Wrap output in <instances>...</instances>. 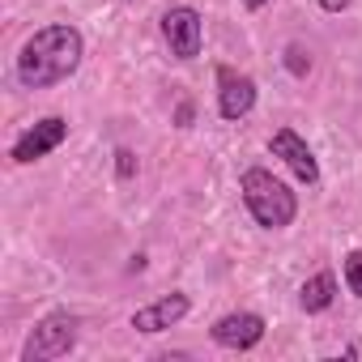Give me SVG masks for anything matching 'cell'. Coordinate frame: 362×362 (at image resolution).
Returning a JSON list of instances; mask_svg holds the SVG:
<instances>
[{"label":"cell","instance_id":"6da1fadb","mask_svg":"<svg viewBox=\"0 0 362 362\" xmlns=\"http://www.w3.org/2000/svg\"><path fill=\"white\" fill-rule=\"evenodd\" d=\"M81 56H86V43H81L77 26H43L18 52V81L26 90H47V86L73 77Z\"/></svg>","mask_w":362,"mask_h":362},{"label":"cell","instance_id":"7a4b0ae2","mask_svg":"<svg viewBox=\"0 0 362 362\" xmlns=\"http://www.w3.org/2000/svg\"><path fill=\"white\" fill-rule=\"evenodd\" d=\"M239 192H243V201H247L252 218H256L260 226H269V230H281V226H290V222H294V214H298V201H294V192L281 184V179H277L273 170H264V166H252V170H243V179H239Z\"/></svg>","mask_w":362,"mask_h":362},{"label":"cell","instance_id":"3957f363","mask_svg":"<svg viewBox=\"0 0 362 362\" xmlns=\"http://www.w3.org/2000/svg\"><path fill=\"white\" fill-rule=\"evenodd\" d=\"M73 345H77V315L52 311V315H43V320L35 324V332L26 337L22 362H52V358H64Z\"/></svg>","mask_w":362,"mask_h":362},{"label":"cell","instance_id":"277c9868","mask_svg":"<svg viewBox=\"0 0 362 362\" xmlns=\"http://www.w3.org/2000/svg\"><path fill=\"white\" fill-rule=\"evenodd\" d=\"M201 35H205V22L192 5H175L162 13V39L170 47L175 60H192L201 56Z\"/></svg>","mask_w":362,"mask_h":362},{"label":"cell","instance_id":"5b68a950","mask_svg":"<svg viewBox=\"0 0 362 362\" xmlns=\"http://www.w3.org/2000/svg\"><path fill=\"white\" fill-rule=\"evenodd\" d=\"M64 136H69V119H60V115H47V119H39L35 128H26L18 141H13V162H39V158H47L52 149H60L64 145Z\"/></svg>","mask_w":362,"mask_h":362},{"label":"cell","instance_id":"8992f818","mask_svg":"<svg viewBox=\"0 0 362 362\" xmlns=\"http://www.w3.org/2000/svg\"><path fill=\"white\" fill-rule=\"evenodd\" d=\"M209 337H214L222 349H252V345H260V337H264V320H260L256 311H230V315H222V320L209 328Z\"/></svg>","mask_w":362,"mask_h":362},{"label":"cell","instance_id":"52a82bcc","mask_svg":"<svg viewBox=\"0 0 362 362\" xmlns=\"http://www.w3.org/2000/svg\"><path fill=\"white\" fill-rule=\"evenodd\" d=\"M269 149L303 179V184H320V162H315V153L307 149V141H303L294 128H277L273 141H269Z\"/></svg>","mask_w":362,"mask_h":362},{"label":"cell","instance_id":"ba28073f","mask_svg":"<svg viewBox=\"0 0 362 362\" xmlns=\"http://www.w3.org/2000/svg\"><path fill=\"white\" fill-rule=\"evenodd\" d=\"M256 107V81L235 69H218V111L226 119H243Z\"/></svg>","mask_w":362,"mask_h":362},{"label":"cell","instance_id":"9c48e42d","mask_svg":"<svg viewBox=\"0 0 362 362\" xmlns=\"http://www.w3.org/2000/svg\"><path fill=\"white\" fill-rule=\"evenodd\" d=\"M188 307H192L188 294H166V298L141 307V311L132 315V328H136V332H162V328H175L179 320L188 315Z\"/></svg>","mask_w":362,"mask_h":362},{"label":"cell","instance_id":"30bf717a","mask_svg":"<svg viewBox=\"0 0 362 362\" xmlns=\"http://www.w3.org/2000/svg\"><path fill=\"white\" fill-rule=\"evenodd\" d=\"M332 298H337V277H332V273H315V277H307L303 290H298V307L311 311V315H315V311H328Z\"/></svg>","mask_w":362,"mask_h":362},{"label":"cell","instance_id":"8fae6325","mask_svg":"<svg viewBox=\"0 0 362 362\" xmlns=\"http://www.w3.org/2000/svg\"><path fill=\"white\" fill-rule=\"evenodd\" d=\"M345 286H349V294L362 298V252H349L345 256Z\"/></svg>","mask_w":362,"mask_h":362},{"label":"cell","instance_id":"7c38bea8","mask_svg":"<svg viewBox=\"0 0 362 362\" xmlns=\"http://www.w3.org/2000/svg\"><path fill=\"white\" fill-rule=\"evenodd\" d=\"M286 69H290L294 77H303V73L311 69V60H307V52H303V47H286Z\"/></svg>","mask_w":362,"mask_h":362},{"label":"cell","instance_id":"4fadbf2b","mask_svg":"<svg viewBox=\"0 0 362 362\" xmlns=\"http://www.w3.org/2000/svg\"><path fill=\"white\" fill-rule=\"evenodd\" d=\"M115 158H119V175H124V179H128V175H132V170H136V162H132V153H128V149H119V153H115Z\"/></svg>","mask_w":362,"mask_h":362},{"label":"cell","instance_id":"5bb4252c","mask_svg":"<svg viewBox=\"0 0 362 362\" xmlns=\"http://www.w3.org/2000/svg\"><path fill=\"white\" fill-rule=\"evenodd\" d=\"M349 5V0H320V9H328V13H341Z\"/></svg>","mask_w":362,"mask_h":362},{"label":"cell","instance_id":"9a60e30c","mask_svg":"<svg viewBox=\"0 0 362 362\" xmlns=\"http://www.w3.org/2000/svg\"><path fill=\"white\" fill-rule=\"evenodd\" d=\"M243 5H247V9H264V5H269V0H243Z\"/></svg>","mask_w":362,"mask_h":362}]
</instances>
